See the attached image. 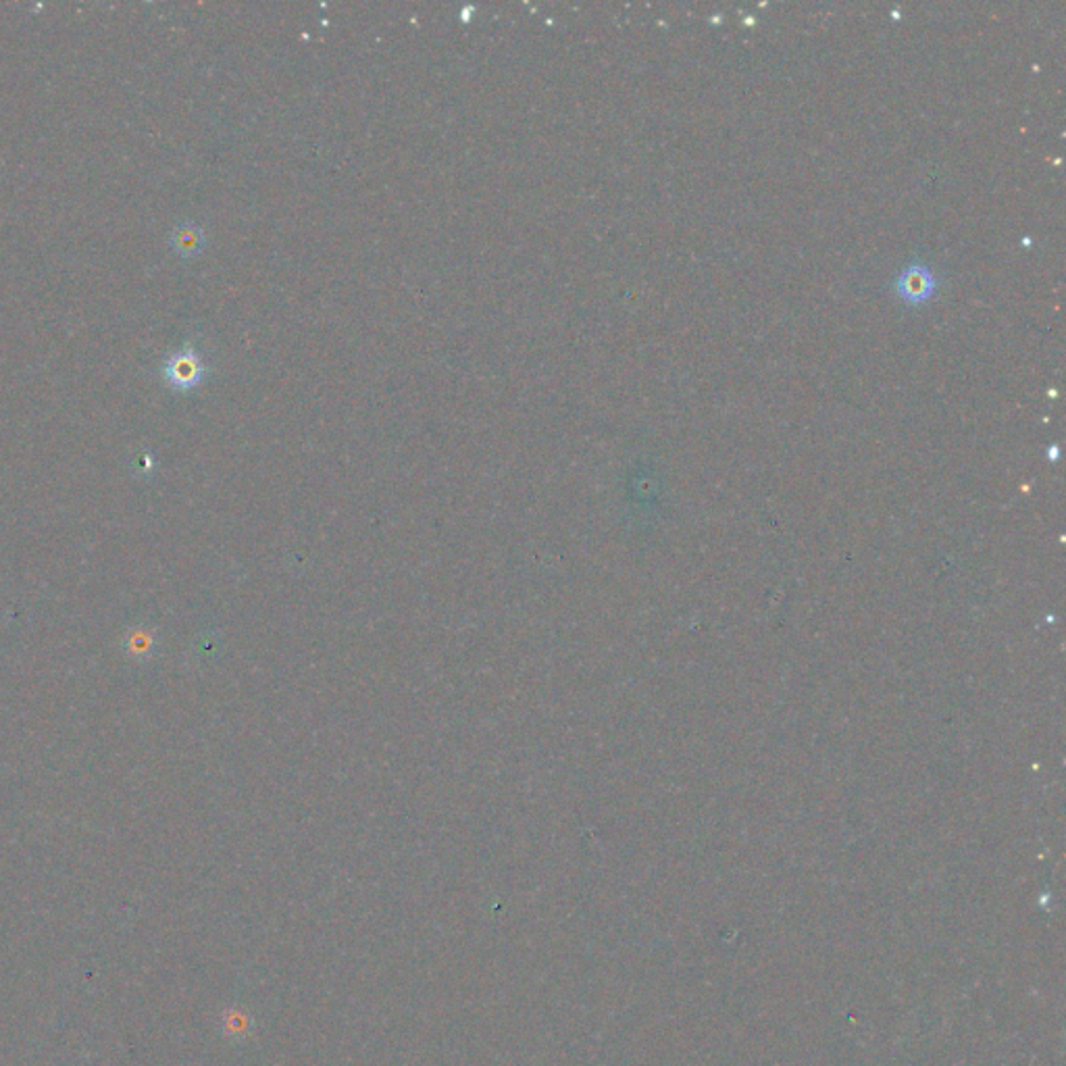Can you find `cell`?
I'll list each match as a JSON object with an SVG mask.
<instances>
[{
    "label": "cell",
    "mask_w": 1066,
    "mask_h": 1066,
    "mask_svg": "<svg viewBox=\"0 0 1066 1066\" xmlns=\"http://www.w3.org/2000/svg\"><path fill=\"white\" fill-rule=\"evenodd\" d=\"M202 242H205V236H202L196 225L186 223L173 232V246L177 252H182V255H196L202 248Z\"/></svg>",
    "instance_id": "3957f363"
},
{
    "label": "cell",
    "mask_w": 1066,
    "mask_h": 1066,
    "mask_svg": "<svg viewBox=\"0 0 1066 1066\" xmlns=\"http://www.w3.org/2000/svg\"><path fill=\"white\" fill-rule=\"evenodd\" d=\"M937 279L929 265L915 261L906 265L898 279H896V292L898 296L908 304H923L935 296Z\"/></svg>",
    "instance_id": "6da1fadb"
},
{
    "label": "cell",
    "mask_w": 1066,
    "mask_h": 1066,
    "mask_svg": "<svg viewBox=\"0 0 1066 1066\" xmlns=\"http://www.w3.org/2000/svg\"><path fill=\"white\" fill-rule=\"evenodd\" d=\"M165 377L167 382L177 390H190L202 382V377L207 373L205 363H202L200 354L192 348H182L169 354L165 363Z\"/></svg>",
    "instance_id": "7a4b0ae2"
}]
</instances>
